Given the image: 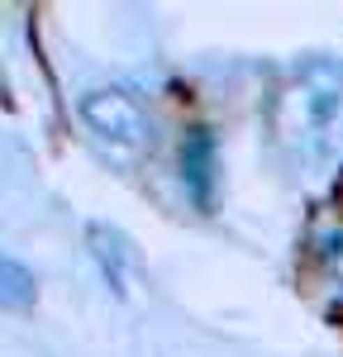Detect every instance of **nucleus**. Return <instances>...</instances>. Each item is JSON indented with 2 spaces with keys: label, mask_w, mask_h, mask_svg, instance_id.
Returning a JSON list of instances; mask_svg holds the SVG:
<instances>
[{
  "label": "nucleus",
  "mask_w": 343,
  "mask_h": 357,
  "mask_svg": "<svg viewBox=\"0 0 343 357\" xmlns=\"http://www.w3.org/2000/svg\"><path fill=\"white\" fill-rule=\"evenodd\" d=\"M277 134L300 162H324L343 148V62L305 57L277 91Z\"/></svg>",
  "instance_id": "1"
},
{
  "label": "nucleus",
  "mask_w": 343,
  "mask_h": 357,
  "mask_svg": "<svg viewBox=\"0 0 343 357\" xmlns=\"http://www.w3.org/2000/svg\"><path fill=\"white\" fill-rule=\"evenodd\" d=\"M77 110H82L86 129L96 138H105V143H119V148H143L148 143V119L134 105V96H124V91H105V86L86 91L77 100Z\"/></svg>",
  "instance_id": "2"
},
{
  "label": "nucleus",
  "mask_w": 343,
  "mask_h": 357,
  "mask_svg": "<svg viewBox=\"0 0 343 357\" xmlns=\"http://www.w3.org/2000/svg\"><path fill=\"white\" fill-rule=\"evenodd\" d=\"M181 176H186V191L200 210H210V191H215V138L196 129L181 148Z\"/></svg>",
  "instance_id": "3"
},
{
  "label": "nucleus",
  "mask_w": 343,
  "mask_h": 357,
  "mask_svg": "<svg viewBox=\"0 0 343 357\" xmlns=\"http://www.w3.org/2000/svg\"><path fill=\"white\" fill-rule=\"evenodd\" d=\"M86 243H91V257H96V267L105 276V286H110L114 296H124L129 286H124V267H129V238L110 229V224H91L86 229Z\"/></svg>",
  "instance_id": "4"
},
{
  "label": "nucleus",
  "mask_w": 343,
  "mask_h": 357,
  "mask_svg": "<svg viewBox=\"0 0 343 357\" xmlns=\"http://www.w3.org/2000/svg\"><path fill=\"white\" fill-rule=\"evenodd\" d=\"M38 296V281L29 272L20 257H10V252H0V305L5 310H29Z\"/></svg>",
  "instance_id": "5"
}]
</instances>
